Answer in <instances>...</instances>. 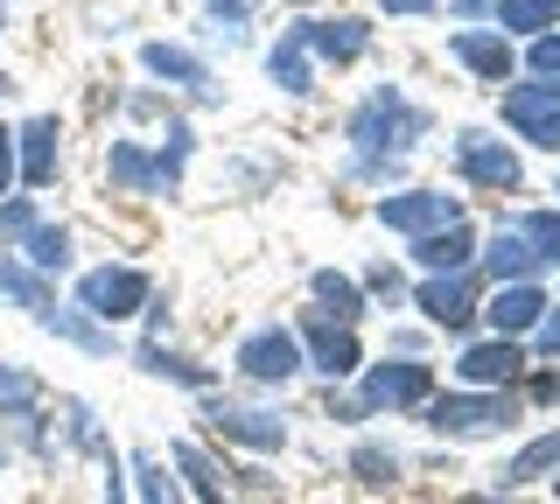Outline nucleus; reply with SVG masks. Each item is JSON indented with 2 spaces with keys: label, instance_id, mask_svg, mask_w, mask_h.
I'll return each mask as SVG.
<instances>
[{
  "label": "nucleus",
  "instance_id": "22",
  "mask_svg": "<svg viewBox=\"0 0 560 504\" xmlns=\"http://www.w3.org/2000/svg\"><path fill=\"white\" fill-rule=\"evenodd\" d=\"M315 302H323V316H337V323H358L364 316V288L350 281V273H315Z\"/></svg>",
  "mask_w": 560,
  "mask_h": 504
},
{
  "label": "nucleus",
  "instance_id": "14",
  "mask_svg": "<svg viewBox=\"0 0 560 504\" xmlns=\"http://www.w3.org/2000/svg\"><path fill=\"white\" fill-rule=\"evenodd\" d=\"M413 302L428 308V323H442V329H463L469 316H477V294H469L463 273H434V281H420Z\"/></svg>",
  "mask_w": 560,
  "mask_h": 504
},
{
  "label": "nucleus",
  "instance_id": "24",
  "mask_svg": "<svg viewBox=\"0 0 560 504\" xmlns=\"http://www.w3.org/2000/svg\"><path fill=\"white\" fill-rule=\"evenodd\" d=\"M140 63H148L154 78H175V84H210L203 57H189V49H175V43H148V49H140Z\"/></svg>",
  "mask_w": 560,
  "mask_h": 504
},
{
  "label": "nucleus",
  "instance_id": "29",
  "mask_svg": "<svg viewBox=\"0 0 560 504\" xmlns=\"http://www.w3.org/2000/svg\"><path fill=\"white\" fill-rule=\"evenodd\" d=\"M140 364H148L154 378H183V386H210V372H203V364H183V358H168L162 343H140Z\"/></svg>",
  "mask_w": 560,
  "mask_h": 504
},
{
  "label": "nucleus",
  "instance_id": "26",
  "mask_svg": "<svg viewBox=\"0 0 560 504\" xmlns=\"http://www.w3.org/2000/svg\"><path fill=\"white\" fill-rule=\"evenodd\" d=\"M35 399H43V386H35L22 364H0V421H28Z\"/></svg>",
  "mask_w": 560,
  "mask_h": 504
},
{
  "label": "nucleus",
  "instance_id": "34",
  "mask_svg": "<svg viewBox=\"0 0 560 504\" xmlns=\"http://www.w3.org/2000/svg\"><path fill=\"white\" fill-rule=\"evenodd\" d=\"M133 477H140V504H175V497H168V477H162V469H154L148 456L133 462Z\"/></svg>",
  "mask_w": 560,
  "mask_h": 504
},
{
  "label": "nucleus",
  "instance_id": "44",
  "mask_svg": "<svg viewBox=\"0 0 560 504\" xmlns=\"http://www.w3.org/2000/svg\"><path fill=\"white\" fill-rule=\"evenodd\" d=\"M0 92H8V78H0Z\"/></svg>",
  "mask_w": 560,
  "mask_h": 504
},
{
  "label": "nucleus",
  "instance_id": "2",
  "mask_svg": "<svg viewBox=\"0 0 560 504\" xmlns=\"http://www.w3.org/2000/svg\"><path fill=\"white\" fill-rule=\"evenodd\" d=\"M518 421V399L512 392H442V399H428V427L434 434H490V427H512Z\"/></svg>",
  "mask_w": 560,
  "mask_h": 504
},
{
  "label": "nucleus",
  "instance_id": "33",
  "mask_svg": "<svg viewBox=\"0 0 560 504\" xmlns=\"http://www.w3.org/2000/svg\"><path fill=\"white\" fill-rule=\"evenodd\" d=\"M533 71H539V84H560V36H553V28L533 36Z\"/></svg>",
  "mask_w": 560,
  "mask_h": 504
},
{
  "label": "nucleus",
  "instance_id": "15",
  "mask_svg": "<svg viewBox=\"0 0 560 504\" xmlns=\"http://www.w3.org/2000/svg\"><path fill=\"white\" fill-rule=\"evenodd\" d=\"M210 427H218L224 442H245V448H280L288 442V427H280L273 413H259V407H210Z\"/></svg>",
  "mask_w": 560,
  "mask_h": 504
},
{
  "label": "nucleus",
  "instance_id": "35",
  "mask_svg": "<svg viewBox=\"0 0 560 504\" xmlns=\"http://www.w3.org/2000/svg\"><path fill=\"white\" fill-rule=\"evenodd\" d=\"M0 232L28 238V232H35V211H28V203H0Z\"/></svg>",
  "mask_w": 560,
  "mask_h": 504
},
{
  "label": "nucleus",
  "instance_id": "39",
  "mask_svg": "<svg viewBox=\"0 0 560 504\" xmlns=\"http://www.w3.org/2000/svg\"><path fill=\"white\" fill-rule=\"evenodd\" d=\"M210 8H218V22H245V14H253V0H210Z\"/></svg>",
  "mask_w": 560,
  "mask_h": 504
},
{
  "label": "nucleus",
  "instance_id": "5",
  "mask_svg": "<svg viewBox=\"0 0 560 504\" xmlns=\"http://www.w3.org/2000/svg\"><path fill=\"white\" fill-rule=\"evenodd\" d=\"M140 302H148V273H133V267H98V273L78 281V308L92 323H119V316H133Z\"/></svg>",
  "mask_w": 560,
  "mask_h": 504
},
{
  "label": "nucleus",
  "instance_id": "6",
  "mask_svg": "<svg viewBox=\"0 0 560 504\" xmlns=\"http://www.w3.org/2000/svg\"><path fill=\"white\" fill-rule=\"evenodd\" d=\"M504 127H518V141L560 154V84H512L504 92Z\"/></svg>",
  "mask_w": 560,
  "mask_h": 504
},
{
  "label": "nucleus",
  "instance_id": "1",
  "mask_svg": "<svg viewBox=\"0 0 560 504\" xmlns=\"http://www.w3.org/2000/svg\"><path fill=\"white\" fill-rule=\"evenodd\" d=\"M420 133H428V113L407 106L393 84H385V92H372L358 113H350V141H358L364 162H372V154H407Z\"/></svg>",
  "mask_w": 560,
  "mask_h": 504
},
{
  "label": "nucleus",
  "instance_id": "20",
  "mask_svg": "<svg viewBox=\"0 0 560 504\" xmlns=\"http://www.w3.org/2000/svg\"><path fill=\"white\" fill-rule=\"evenodd\" d=\"M553 469H560V427L553 434H533V442L504 462V483H539V477H553Z\"/></svg>",
  "mask_w": 560,
  "mask_h": 504
},
{
  "label": "nucleus",
  "instance_id": "28",
  "mask_svg": "<svg viewBox=\"0 0 560 504\" xmlns=\"http://www.w3.org/2000/svg\"><path fill=\"white\" fill-rule=\"evenodd\" d=\"M22 246H28V259H35L43 273H49V267H70V232H63V224H35Z\"/></svg>",
  "mask_w": 560,
  "mask_h": 504
},
{
  "label": "nucleus",
  "instance_id": "43",
  "mask_svg": "<svg viewBox=\"0 0 560 504\" xmlns=\"http://www.w3.org/2000/svg\"><path fill=\"white\" fill-rule=\"evenodd\" d=\"M553 497H560V477H553Z\"/></svg>",
  "mask_w": 560,
  "mask_h": 504
},
{
  "label": "nucleus",
  "instance_id": "21",
  "mask_svg": "<svg viewBox=\"0 0 560 504\" xmlns=\"http://www.w3.org/2000/svg\"><path fill=\"white\" fill-rule=\"evenodd\" d=\"M35 323H43V329H57V337H63V343H78V351H113V337H105V329H98L92 316H84V308H57V302H49Z\"/></svg>",
  "mask_w": 560,
  "mask_h": 504
},
{
  "label": "nucleus",
  "instance_id": "12",
  "mask_svg": "<svg viewBox=\"0 0 560 504\" xmlns=\"http://www.w3.org/2000/svg\"><path fill=\"white\" fill-rule=\"evenodd\" d=\"M547 308H553V302H547L533 281H512V288L490 294L483 316H490V329H498V337H525V329H539V316H547Z\"/></svg>",
  "mask_w": 560,
  "mask_h": 504
},
{
  "label": "nucleus",
  "instance_id": "13",
  "mask_svg": "<svg viewBox=\"0 0 560 504\" xmlns=\"http://www.w3.org/2000/svg\"><path fill=\"white\" fill-rule=\"evenodd\" d=\"M302 351L315 358V372H329V378H350V372L364 364V358H358V337H350V323H329V316L302 329Z\"/></svg>",
  "mask_w": 560,
  "mask_h": 504
},
{
  "label": "nucleus",
  "instance_id": "18",
  "mask_svg": "<svg viewBox=\"0 0 560 504\" xmlns=\"http://www.w3.org/2000/svg\"><path fill=\"white\" fill-rule=\"evenodd\" d=\"M302 43L315 57H329V63H358L364 43H372V28L364 22H302Z\"/></svg>",
  "mask_w": 560,
  "mask_h": 504
},
{
  "label": "nucleus",
  "instance_id": "27",
  "mask_svg": "<svg viewBox=\"0 0 560 504\" xmlns=\"http://www.w3.org/2000/svg\"><path fill=\"white\" fill-rule=\"evenodd\" d=\"M0 294H8V302H22V308H28V316H43V308H49V302H57V294H49L43 281H35V273H28V267H14V259H0Z\"/></svg>",
  "mask_w": 560,
  "mask_h": 504
},
{
  "label": "nucleus",
  "instance_id": "17",
  "mask_svg": "<svg viewBox=\"0 0 560 504\" xmlns=\"http://www.w3.org/2000/svg\"><path fill=\"white\" fill-rule=\"evenodd\" d=\"M14 141H22V154H14V162H22V183L28 189H43L49 176H57V119H28L22 133H14Z\"/></svg>",
  "mask_w": 560,
  "mask_h": 504
},
{
  "label": "nucleus",
  "instance_id": "11",
  "mask_svg": "<svg viewBox=\"0 0 560 504\" xmlns=\"http://www.w3.org/2000/svg\"><path fill=\"white\" fill-rule=\"evenodd\" d=\"M448 57L463 63V71L490 78V84H504V78H512V43H504V36H490V28H455V36H448Z\"/></svg>",
  "mask_w": 560,
  "mask_h": 504
},
{
  "label": "nucleus",
  "instance_id": "41",
  "mask_svg": "<svg viewBox=\"0 0 560 504\" xmlns=\"http://www.w3.org/2000/svg\"><path fill=\"white\" fill-rule=\"evenodd\" d=\"M455 14H498V0H455Z\"/></svg>",
  "mask_w": 560,
  "mask_h": 504
},
{
  "label": "nucleus",
  "instance_id": "25",
  "mask_svg": "<svg viewBox=\"0 0 560 504\" xmlns=\"http://www.w3.org/2000/svg\"><path fill=\"white\" fill-rule=\"evenodd\" d=\"M490 273H498V281H525V273H533L539 267V253L533 246H525V232H498V238H490Z\"/></svg>",
  "mask_w": 560,
  "mask_h": 504
},
{
  "label": "nucleus",
  "instance_id": "4",
  "mask_svg": "<svg viewBox=\"0 0 560 504\" xmlns=\"http://www.w3.org/2000/svg\"><path fill=\"white\" fill-rule=\"evenodd\" d=\"M378 224L407 232V238H428L442 224H463V203L442 197V189H399V197H378Z\"/></svg>",
  "mask_w": 560,
  "mask_h": 504
},
{
  "label": "nucleus",
  "instance_id": "7",
  "mask_svg": "<svg viewBox=\"0 0 560 504\" xmlns=\"http://www.w3.org/2000/svg\"><path fill=\"white\" fill-rule=\"evenodd\" d=\"M428 364H413V358H399V364H372V372H364V413H385V407H420V399H428Z\"/></svg>",
  "mask_w": 560,
  "mask_h": 504
},
{
  "label": "nucleus",
  "instance_id": "42",
  "mask_svg": "<svg viewBox=\"0 0 560 504\" xmlns=\"http://www.w3.org/2000/svg\"><path fill=\"white\" fill-rule=\"evenodd\" d=\"M539 399H560V372H553V378H539Z\"/></svg>",
  "mask_w": 560,
  "mask_h": 504
},
{
  "label": "nucleus",
  "instance_id": "30",
  "mask_svg": "<svg viewBox=\"0 0 560 504\" xmlns=\"http://www.w3.org/2000/svg\"><path fill=\"white\" fill-rule=\"evenodd\" d=\"M518 232H525V246H533L539 259H553V267H560V211H533Z\"/></svg>",
  "mask_w": 560,
  "mask_h": 504
},
{
  "label": "nucleus",
  "instance_id": "8",
  "mask_svg": "<svg viewBox=\"0 0 560 504\" xmlns=\"http://www.w3.org/2000/svg\"><path fill=\"white\" fill-rule=\"evenodd\" d=\"M455 162H463V176L483 183V189H518V154L504 141H490V133H477V127L455 133Z\"/></svg>",
  "mask_w": 560,
  "mask_h": 504
},
{
  "label": "nucleus",
  "instance_id": "36",
  "mask_svg": "<svg viewBox=\"0 0 560 504\" xmlns=\"http://www.w3.org/2000/svg\"><path fill=\"white\" fill-rule=\"evenodd\" d=\"M14 176H22V162H14V133L0 127V197H8V183H14Z\"/></svg>",
  "mask_w": 560,
  "mask_h": 504
},
{
  "label": "nucleus",
  "instance_id": "40",
  "mask_svg": "<svg viewBox=\"0 0 560 504\" xmlns=\"http://www.w3.org/2000/svg\"><path fill=\"white\" fill-rule=\"evenodd\" d=\"M105 504H127V477H119V462H113V477H105Z\"/></svg>",
  "mask_w": 560,
  "mask_h": 504
},
{
  "label": "nucleus",
  "instance_id": "3",
  "mask_svg": "<svg viewBox=\"0 0 560 504\" xmlns=\"http://www.w3.org/2000/svg\"><path fill=\"white\" fill-rule=\"evenodd\" d=\"M183 162H189V127H168L162 154H140V148L119 141L113 154H105V176H113L119 189H133V197H148V189H168L175 176H183Z\"/></svg>",
  "mask_w": 560,
  "mask_h": 504
},
{
  "label": "nucleus",
  "instance_id": "31",
  "mask_svg": "<svg viewBox=\"0 0 560 504\" xmlns=\"http://www.w3.org/2000/svg\"><path fill=\"white\" fill-rule=\"evenodd\" d=\"M175 462H183V477L197 483V497H203V504H224V491H218V469H210V462H203L189 442H175Z\"/></svg>",
  "mask_w": 560,
  "mask_h": 504
},
{
  "label": "nucleus",
  "instance_id": "16",
  "mask_svg": "<svg viewBox=\"0 0 560 504\" xmlns=\"http://www.w3.org/2000/svg\"><path fill=\"white\" fill-rule=\"evenodd\" d=\"M469 253H477V232H469V224H442V232L413 238V259H420L428 273H463Z\"/></svg>",
  "mask_w": 560,
  "mask_h": 504
},
{
  "label": "nucleus",
  "instance_id": "32",
  "mask_svg": "<svg viewBox=\"0 0 560 504\" xmlns=\"http://www.w3.org/2000/svg\"><path fill=\"white\" fill-rule=\"evenodd\" d=\"M350 469H358L364 483H393V477H399V462L385 456V448H358V456H350Z\"/></svg>",
  "mask_w": 560,
  "mask_h": 504
},
{
  "label": "nucleus",
  "instance_id": "38",
  "mask_svg": "<svg viewBox=\"0 0 560 504\" xmlns=\"http://www.w3.org/2000/svg\"><path fill=\"white\" fill-rule=\"evenodd\" d=\"M378 8H385V14H434L442 0H378Z\"/></svg>",
  "mask_w": 560,
  "mask_h": 504
},
{
  "label": "nucleus",
  "instance_id": "10",
  "mask_svg": "<svg viewBox=\"0 0 560 504\" xmlns=\"http://www.w3.org/2000/svg\"><path fill=\"white\" fill-rule=\"evenodd\" d=\"M518 364H525V351H518L512 337H490V343H469V351L455 358V378H463V386L498 392V386H512V378H518Z\"/></svg>",
  "mask_w": 560,
  "mask_h": 504
},
{
  "label": "nucleus",
  "instance_id": "19",
  "mask_svg": "<svg viewBox=\"0 0 560 504\" xmlns=\"http://www.w3.org/2000/svg\"><path fill=\"white\" fill-rule=\"evenodd\" d=\"M267 71H273V84L280 92H315V71H308V43H302V28H288V36H280V49L267 57Z\"/></svg>",
  "mask_w": 560,
  "mask_h": 504
},
{
  "label": "nucleus",
  "instance_id": "9",
  "mask_svg": "<svg viewBox=\"0 0 560 504\" xmlns=\"http://www.w3.org/2000/svg\"><path fill=\"white\" fill-rule=\"evenodd\" d=\"M238 372L259 378V386H280V378L302 372V337H288V329H259V337L238 343Z\"/></svg>",
  "mask_w": 560,
  "mask_h": 504
},
{
  "label": "nucleus",
  "instance_id": "37",
  "mask_svg": "<svg viewBox=\"0 0 560 504\" xmlns=\"http://www.w3.org/2000/svg\"><path fill=\"white\" fill-rule=\"evenodd\" d=\"M539 358H560V308L539 316Z\"/></svg>",
  "mask_w": 560,
  "mask_h": 504
},
{
  "label": "nucleus",
  "instance_id": "23",
  "mask_svg": "<svg viewBox=\"0 0 560 504\" xmlns=\"http://www.w3.org/2000/svg\"><path fill=\"white\" fill-rule=\"evenodd\" d=\"M560 22V0H498V28H512V36H547Z\"/></svg>",
  "mask_w": 560,
  "mask_h": 504
}]
</instances>
